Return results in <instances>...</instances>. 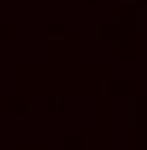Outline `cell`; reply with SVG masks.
<instances>
[{
	"label": "cell",
	"mask_w": 147,
	"mask_h": 150,
	"mask_svg": "<svg viewBox=\"0 0 147 150\" xmlns=\"http://www.w3.org/2000/svg\"><path fill=\"white\" fill-rule=\"evenodd\" d=\"M122 5H133V2H138V0H120Z\"/></svg>",
	"instance_id": "3"
},
{
	"label": "cell",
	"mask_w": 147,
	"mask_h": 150,
	"mask_svg": "<svg viewBox=\"0 0 147 150\" xmlns=\"http://www.w3.org/2000/svg\"><path fill=\"white\" fill-rule=\"evenodd\" d=\"M138 21H140V23H147V5H140V7H138Z\"/></svg>",
	"instance_id": "2"
},
{
	"label": "cell",
	"mask_w": 147,
	"mask_h": 150,
	"mask_svg": "<svg viewBox=\"0 0 147 150\" xmlns=\"http://www.w3.org/2000/svg\"><path fill=\"white\" fill-rule=\"evenodd\" d=\"M120 132L122 134H136L138 132V99L136 97H122L120 99Z\"/></svg>",
	"instance_id": "1"
}]
</instances>
